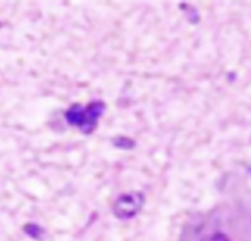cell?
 Masks as SVG:
<instances>
[{"label": "cell", "mask_w": 251, "mask_h": 241, "mask_svg": "<svg viewBox=\"0 0 251 241\" xmlns=\"http://www.w3.org/2000/svg\"><path fill=\"white\" fill-rule=\"evenodd\" d=\"M103 110L104 105L101 102H92L86 108L75 104L65 113V118L71 125L78 127L83 133H90L96 126Z\"/></svg>", "instance_id": "obj_1"}, {"label": "cell", "mask_w": 251, "mask_h": 241, "mask_svg": "<svg viewBox=\"0 0 251 241\" xmlns=\"http://www.w3.org/2000/svg\"><path fill=\"white\" fill-rule=\"evenodd\" d=\"M207 241H230V240L224 235H215L212 238L208 239Z\"/></svg>", "instance_id": "obj_3"}, {"label": "cell", "mask_w": 251, "mask_h": 241, "mask_svg": "<svg viewBox=\"0 0 251 241\" xmlns=\"http://www.w3.org/2000/svg\"><path fill=\"white\" fill-rule=\"evenodd\" d=\"M143 197L140 193L132 192L121 196L114 205V213L120 218H128L137 214L142 207Z\"/></svg>", "instance_id": "obj_2"}]
</instances>
